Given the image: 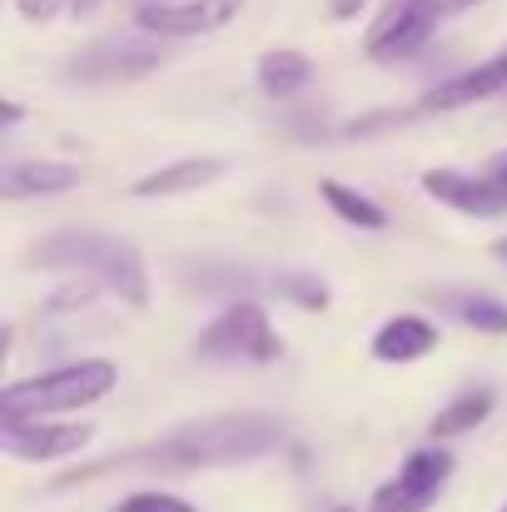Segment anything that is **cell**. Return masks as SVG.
I'll return each instance as SVG.
<instances>
[{
  "instance_id": "cell-1",
  "label": "cell",
  "mask_w": 507,
  "mask_h": 512,
  "mask_svg": "<svg viewBox=\"0 0 507 512\" xmlns=\"http://www.w3.org/2000/svg\"><path fill=\"white\" fill-rule=\"evenodd\" d=\"M284 423L274 413H209V418H189L179 428H169L165 438L140 443L130 453H115L105 463L75 468L65 478H55V488H80L90 478L105 473H199V468H239V463H259L269 453H279L284 443Z\"/></svg>"
},
{
  "instance_id": "cell-8",
  "label": "cell",
  "mask_w": 507,
  "mask_h": 512,
  "mask_svg": "<svg viewBox=\"0 0 507 512\" xmlns=\"http://www.w3.org/2000/svg\"><path fill=\"white\" fill-rule=\"evenodd\" d=\"M95 443V428L80 418H40V423H0V448L15 463H65Z\"/></svg>"
},
{
  "instance_id": "cell-19",
  "label": "cell",
  "mask_w": 507,
  "mask_h": 512,
  "mask_svg": "<svg viewBox=\"0 0 507 512\" xmlns=\"http://www.w3.org/2000/svg\"><path fill=\"white\" fill-rule=\"evenodd\" d=\"M269 294H279V299H289V304H299V309H309V314H324L329 309V284L319 279V274H304V269H279V274H269Z\"/></svg>"
},
{
  "instance_id": "cell-22",
  "label": "cell",
  "mask_w": 507,
  "mask_h": 512,
  "mask_svg": "<svg viewBox=\"0 0 507 512\" xmlns=\"http://www.w3.org/2000/svg\"><path fill=\"white\" fill-rule=\"evenodd\" d=\"M60 5H65V0H15L20 20H50V15H55Z\"/></svg>"
},
{
  "instance_id": "cell-23",
  "label": "cell",
  "mask_w": 507,
  "mask_h": 512,
  "mask_svg": "<svg viewBox=\"0 0 507 512\" xmlns=\"http://www.w3.org/2000/svg\"><path fill=\"white\" fill-rule=\"evenodd\" d=\"M363 5H368V0H329V15H334V20H353Z\"/></svg>"
},
{
  "instance_id": "cell-26",
  "label": "cell",
  "mask_w": 507,
  "mask_h": 512,
  "mask_svg": "<svg viewBox=\"0 0 507 512\" xmlns=\"http://www.w3.org/2000/svg\"><path fill=\"white\" fill-rule=\"evenodd\" d=\"M100 10V0H70V15L80 20V15H95Z\"/></svg>"
},
{
  "instance_id": "cell-12",
  "label": "cell",
  "mask_w": 507,
  "mask_h": 512,
  "mask_svg": "<svg viewBox=\"0 0 507 512\" xmlns=\"http://www.w3.org/2000/svg\"><path fill=\"white\" fill-rule=\"evenodd\" d=\"M85 184L80 165L65 160H10L0 165V199L20 204V199H45V194H70Z\"/></svg>"
},
{
  "instance_id": "cell-24",
  "label": "cell",
  "mask_w": 507,
  "mask_h": 512,
  "mask_svg": "<svg viewBox=\"0 0 507 512\" xmlns=\"http://www.w3.org/2000/svg\"><path fill=\"white\" fill-rule=\"evenodd\" d=\"M20 120H25V110H20V100H0V125H5V130H15Z\"/></svg>"
},
{
  "instance_id": "cell-15",
  "label": "cell",
  "mask_w": 507,
  "mask_h": 512,
  "mask_svg": "<svg viewBox=\"0 0 507 512\" xmlns=\"http://www.w3.org/2000/svg\"><path fill=\"white\" fill-rule=\"evenodd\" d=\"M254 80H259V90H264L269 100H294L299 90H309V80H314V60H309L304 50L279 45V50L259 55Z\"/></svg>"
},
{
  "instance_id": "cell-11",
  "label": "cell",
  "mask_w": 507,
  "mask_h": 512,
  "mask_svg": "<svg viewBox=\"0 0 507 512\" xmlns=\"http://www.w3.org/2000/svg\"><path fill=\"white\" fill-rule=\"evenodd\" d=\"M503 90H507V45L493 60H483V65H473V70L443 80L438 90H428V95L418 100V110H423V115H448V110H468V105H478V100H493V95H503Z\"/></svg>"
},
{
  "instance_id": "cell-28",
  "label": "cell",
  "mask_w": 507,
  "mask_h": 512,
  "mask_svg": "<svg viewBox=\"0 0 507 512\" xmlns=\"http://www.w3.org/2000/svg\"><path fill=\"white\" fill-rule=\"evenodd\" d=\"M334 512H353V508H334Z\"/></svg>"
},
{
  "instance_id": "cell-27",
  "label": "cell",
  "mask_w": 507,
  "mask_h": 512,
  "mask_svg": "<svg viewBox=\"0 0 507 512\" xmlns=\"http://www.w3.org/2000/svg\"><path fill=\"white\" fill-rule=\"evenodd\" d=\"M493 259H498V264H507V234L498 239V244H493Z\"/></svg>"
},
{
  "instance_id": "cell-21",
  "label": "cell",
  "mask_w": 507,
  "mask_h": 512,
  "mask_svg": "<svg viewBox=\"0 0 507 512\" xmlns=\"http://www.w3.org/2000/svg\"><path fill=\"white\" fill-rule=\"evenodd\" d=\"M478 174H483L493 189H503V194H507V150H493V155L478 165Z\"/></svg>"
},
{
  "instance_id": "cell-25",
  "label": "cell",
  "mask_w": 507,
  "mask_h": 512,
  "mask_svg": "<svg viewBox=\"0 0 507 512\" xmlns=\"http://www.w3.org/2000/svg\"><path fill=\"white\" fill-rule=\"evenodd\" d=\"M443 5V15H463V10H473V5H483V0H438Z\"/></svg>"
},
{
  "instance_id": "cell-5",
  "label": "cell",
  "mask_w": 507,
  "mask_h": 512,
  "mask_svg": "<svg viewBox=\"0 0 507 512\" xmlns=\"http://www.w3.org/2000/svg\"><path fill=\"white\" fill-rule=\"evenodd\" d=\"M194 353L199 358H229V363L234 358H244V363H274V358H284V339L274 334L264 304L234 299L224 314H214L209 329H199Z\"/></svg>"
},
{
  "instance_id": "cell-29",
  "label": "cell",
  "mask_w": 507,
  "mask_h": 512,
  "mask_svg": "<svg viewBox=\"0 0 507 512\" xmlns=\"http://www.w3.org/2000/svg\"><path fill=\"white\" fill-rule=\"evenodd\" d=\"M498 512H507V503H503V508H498Z\"/></svg>"
},
{
  "instance_id": "cell-2",
  "label": "cell",
  "mask_w": 507,
  "mask_h": 512,
  "mask_svg": "<svg viewBox=\"0 0 507 512\" xmlns=\"http://www.w3.org/2000/svg\"><path fill=\"white\" fill-rule=\"evenodd\" d=\"M25 264H40V269H70V274H85L90 284H100L105 294H115L120 304L130 309H150V269H145V254L120 239V234H105V229H50L30 244Z\"/></svg>"
},
{
  "instance_id": "cell-20",
  "label": "cell",
  "mask_w": 507,
  "mask_h": 512,
  "mask_svg": "<svg viewBox=\"0 0 507 512\" xmlns=\"http://www.w3.org/2000/svg\"><path fill=\"white\" fill-rule=\"evenodd\" d=\"M115 512H199V508L184 503L179 493H165V488H140V493H130Z\"/></svg>"
},
{
  "instance_id": "cell-17",
  "label": "cell",
  "mask_w": 507,
  "mask_h": 512,
  "mask_svg": "<svg viewBox=\"0 0 507 512\" xmlns=\"http://www.w3.org/2000/svg\"><path fill=\"white\" fill-rule=\"evenodd\" d=\"M458 324L488 334V339H507V304L493 294H478V289H463V294H433Z\"/></svg>"
},
{
  "instance_id": "cell-18",
  "label": "cell",
  "mask_w": 507,
  "mask_h": 512,
  "mask_svg": "<svg viewBox=\"0 0 507 512\" xmlns=\"http://www.w3.org/2000/svg\"><path fill=\"white\" fill-rule=\"evenodd\" d=\"M319 194H324V204L334 209L343 224H353V229H388V209L373 194H358V189H348L338 179H324Z\"/></svg>"
},
{
  "instance_id": "cell-3",
  "label": "cell",
  "mask_w": 507,
  "mask_h": 512,
  "mask_svg": "<svg viewBox=\"0 0 507 512\" xmlns=\"http://www.w3.org/2000/svg\"><path fill=\"white\" fill-rule=\"evenodd\" d=\"M120 383V363L110 358H75L30 378H15L0 388V423H40V418H65L75 408H90L110 398Z\"/></svg>"
},
{
  "instance_id": "cell-6",
  "label": "cell",
  "mask_w": 507,
  "mask_h": 512,
  "mask_svg": "<svg viewBox=\"0 0 507 512\" xmlns=\"http://www.w3.org/2000/svg\"><path fill=\"white\" fill-rule=\"evenodd\" d=\"M438 20H443L438 0H383L378 20L363 35V55L373 65H403L433 40Z\"/></svg>"
},
{
  "instance_id": "cell-7",
  "label": "cell",
  "mask_w": 507,
  "mask_h": 512,
  "mask_svg": "<svg viewBox=\"0 0 507 512\" xmlns=\"http://www.w3.org/2000/svg\"><path fill=\"white\" fill-rule=\"evenodd\" d=\"M453 468H458V463H453V453H448L443 443H433V448H413V453L403 458V468H398L388 483L373 488L368 512H428L438 498H443Z\"/></svg>"
},
{
  "instance_id": "cell-13",
  "label": "cell",
  "mask_w": 507,
  "mask_h": 512,
  "mask_svg": "<svg viewBox=\"0 0 507 512\" xmlns=\"http://www.w3.org/2000/svg\"><path fill=\"white\" fill-rule=\"evenodd\" d=\"M224 160L219 155H189V160H169L160 170L140 174L135 179V194L140 199H174V194H194V189H204V184H214V179H224Z\"/></svg>"
},
{
  "instance_id": "cell-14",
  "label": "cell",
  "mask_w": 507,
  "mask_h": 512,
  "mask_svg": "<svg viewBox=\"0 0 507 512\" xmlns=\"http://www.w3.org/2000/svg\"><path fill=\"white\" fill-rule=\"evenodd\" d=\"M438 348V324L423 314H393L373 334V358L378 363H418Z\"/></svg>"
},
{
  "instance_id": "cell-4",
  "label": "cell",
  "mask_w": 507,
  "mask_h": 512,
  "mask_svg": "<svg viewBox=\"0 0 507 512\" xmlns=\"http://www.w3.org/2000/svg\"><path fill=\"white\" fill-rule=\"evenodd\" d=\"M165 65V40L155 35H110V40H90L85 50H75L60 75L70 85H125V80H145Z\"/></svg>"
},
{
  "instance_id": "cell-16",
  "label": "cell",
  "mask_w": 507,
  "mask_h": 512,
  "mask_svg": "<svg viewBox=\"0 0 507 512\" xmlns=\"http://www.w3.org/2000/svg\"><path fill=\"white\" fill-rule=\"evenodd\" d=\"M493 403H498V393H493V388H463L448 408H438V413H433L428 438H433V443H448V438L473 433L478 423H488V418H493Z\"/></svg>"
},
{
  "instance_id": "cell-9",
  "label": "cell",
  "mask_w": 507,
  "mask_h": 512,
  "mask_svg": "<svg viewBox=\"0 0 507 512\" xmlns=\"http://www.w3.org/2000/svg\"><path fill=\"white\" fill-rule=\"evenodd\" d=\"M244 0H145L135 10V25L155 40H189V35H214L234 25Z\"/></svg>"
},
{
  "instance_id": "cell-10",
  "label": "cell",
  "mask_w": 507,
  "mask_h": 512,
  "mask_svg": "<svg viewBox=\"0 0 507 512\" xmlns=\"http://www.w3.org/2000/svg\"><path fill=\"white\" fill-rule=\"evenodd\" d=\"M418 184H423L428 199H438V204H448V209H458V214H468V219H498V214H507V194L493 189L483 174L438 165V170H423Z\"/></svg>"
}]
</instances>
